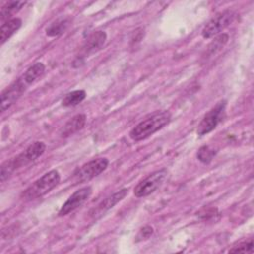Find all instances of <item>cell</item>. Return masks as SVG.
Returning <instances> with one entry per match:
<instances>
[{
    "label": "cell",
    "mask_w": 254,
    "mask_h": 254,
    "mask_svg": "<svg viewBox=\"0 0 254 254\" xmlns=\"http://www.w3.org/2000/svg\"><path fill=\"white\" fill-rule=\"evenodd\" d=\"M45 150H46V144L42 141H36L32 143L30 146H28L22 153H20L16 157L5 161L1 165V173H0L1 182L3 183L16 170L22 167H25L30 163L36 161L45 153Z\"/></svg>",
    "instance_id": "cell-1"
},
{
    "label": "cell",
    "mask_w": 254,
    "mask_h": 254,
    "mask_svg": "<svg viewBox=\"0 0 254 254\" xmlns=\"http://www.w3.org/2000/svg\"><path fill=\"white\" fill-rule=\"evenodd\" d=\"M171 118L172 115L169 111H157L133 127L129 132V137L135 142L145 140L168 125Z\"/></svg>",
    "instance_id": "cell-2"
},
{
    "label": "cell",
    "mask_w": 254,
    "mask_h": 254,
    "mask_svg": "<svg viewBox=\"0 0 254 254\" xmlns=\"http://www.w3.org/2000/svg\"><path fill=\"white\" fill-rule=\"evenodd\" d=\"M61 181V175L57 170H51L30 185L22 193L21 198L29 201L42 197L50 192Z\"/></svg>",
    "instance_id": "cell-3"
},
{
    "label": "cell",
    "mask_w": 254,
    "mask_h": 254,
    "mask_svg": "<svg viewBox=\"0 0 254 254\" xmlns=\"http://www.w3.org/2000/svg\"><path fill=\"white\" fill-rule=\"evenodd\" d=\"M109 161L106 158H96L93 159L81 167L77 168L72 174L71 180L73 184H81L92 180L93 178L100 175L103 171L107 169Z\"/></svg>",
    "instance_id": "cell-4"
},
{
    "label": "cell",
    "mask_w": 254,
    "mask_h": 254,
    "mask_svg": "<svg viewBox=\"0 0 254 254\" xmlns=\"http://www.w3.org/2000/svg\"><path fill=\"white\" fill-rule=\"evenodd\" d=\"M168 176L169 172L167 169H161L151 173L134 188V195L136 197H144L155 192L164 185Z\"/></svg>",
    "instance_id": "cell-5"
},
{
    "label": "cell",
    "mask_w": 254,
    "mask_h": 254,
    "mask_svg": "<svg viewBox=\"0 0 254 254\" xmlns=\"http://www.w3.org/2000/svg\"><path fill=\"white\" fill-rule=\"evenodd\" d=\"M236 13L232 10H224L213 16L203 27L201 36L204 39H210L218 36L225 28H227L235 19Z\"/></svg>",
    "instance_id": "cell-6"
},
{
    "label": "cell",
    "mask_w": 254,
    "mask_h": 254,
    "mask_svg": "<svg viewBox=\"0 0 254 254\" xmlns=\"http://www.w3.org/2000/svg\"><path fill=\"white\" fill-rule=\"evenodd\" d=\"M226 108V100H220L217 102L201 119L200 123L197 126L196 133L199 136H203L205 134L213 131L217 125L222 121Z\"/></svg>",
    "instance_id": "cell-7"
},
{
    "label": "cell",
    "mask_w": 254,
    "mask_h": 254,
    "mask_svg": "<svg viewBox=\"0 0 254 254\" xmlns=\"http://www.w3.org/2000/svg\"><path fill=\"white\" fill-rule=\"evenodd\" d=\"M31 84L21 75L18 79L12 82L1 93V111L4 112L10 108L28 89Z\"/></svg>",
    "instance_id": "cell-8"
},
{
    "label": "cell",
    "mask_w": 254,
    "mask_h": 254,
    "mask_svg": "<svg viewBox=\"0 0 254 254\" xmlns=\"http://www.w3.org/2000/svg\"><path fill=\"white\" fill-rule=\"evenodd\" d=\"M92 193V188L87 186L83 187L77 190H75L67 199L66 201L62 205L61 209L59 210L60 216L67 215L68 213L72 212L79 206H81L91 195Z\"/></svg>",
    "instance_id": "cell-9"
},
{
    "label": "cell",
    "mask_w": 254,
    "mask_h": 254,
    "mask_svg": "<svg viewBox=\"0 0 254 254\" xmlns=\"http://www.w3.org/2000/svg\"><path fill=\"white\" fill-rule=\"evenodd\" d=\"M127 194H128V189H125V188L115 191L111 195L104 198L95 208H93L89 213L90 216L93 219H97V218L101 217L102 215H104L105 212H107L109 209L114 207L118 202H120L122 199H124V197Z\"/></svg>",
    "instance_id": "cell-10"
},
{
    "label": "cell",
    "mask_w": 254,
    "mask_h": 254,
    "mask_svg": "<svg viewBox=\"0 0 254 254\" xmlns=\"http://www.w3.org/2000/svg\"><path fill=\"white\" fill-rule=\"evenodd\" d=\"M106 37L107 36L104 31H95L90 34L82 46L83 56L93 54L94 52L100 50L106 41Z\"/></svg>",
    "instance_id": "cell-11"
},
{
    "label": "cell",
    "mask_w": 254,
    "mask_h": 254,
    "mask_svg": "<svg viewBox=\"0 0 254 254\" xmlns=\"http://www.w3.org/2000/svg\"><path fill=\"white\" fill-rule=\"evenodd\" d=\"M86 123V115L83 113H79L70 118L61 130V136L65 138L68 137L77 131L81 130Z\"/></svg>",
    "instance_id": "cell-12"
},
{
    "label": "cell",
    "mask_w": 254,
    "mask_h": 254,
    "mask_svg": "<svg viewBox=\"0 0 254 254\" xmlns=\"http://www.w3.org/2000/svg\"><path fill=\"white\" fill-rule=\"evenodd\" d=\"M22 26V20L20 18L14 17L1 25V45H3L6 41H8Z\"/></svg>",
    "instance_id": "cell-13"
},
{
    "label": "cell",
    "mask_w": 254,
    "mask_h": 254,
    "mask_svg": "<svg viewBox=\"0 0 254 254\" xmlns=\"http://www.w3.org/2000/svg\"><path fill=\"white\" fill-rule=\"evenodd\" d=\"M25 1H9L5 3L1 8L0 21L5 23L6 21L12 19V16L18 13L25 6Z\"/></svg>",
    "instance_id": "cell-14"
},
{
    "label": "cell",
    "mask_w": 254,
    "mask_h": 254,
    "mask_svg": "<svg viewBox=\"0 0 254 254\" xmlns=\"http://www.w3.org/2000/svg\"><path fill=\"white\" fill-rule=\"evenodd\" d=\"M86 97V92L83 89H77L68 92L62 100V105L64 107H71L81 103Z\"/></svg>",
    "instance_id": "cell-15"
},
{
    "label": "cell",
    "mask_w": 254,
    "mask_h": 254,
    "mask_svg": "<svg viewBox=\"0 0 254 254\" xmlns=\"http://www.w3.org/2000/svg\"><path fill=\"white\" fill-rule=\"evenodd\" d=\"M45 71V64L41 62L35 63L33 65H31L22 75L24 78L30 83H34Z\"/></svg>",
    "instance_id": "cell-16"
},
{
    "label": "cell",
    "mask_w": 254,
    "mask_h": 254,
    "mask_svg": "<svg viewBox=\"0 0 254 254\" xmlns=\"http://www.w3.org/2000/svg\"><path fill=\"white\" fill-rule=\"evenodd\" d=\"M67 26H68L67 19L57 20L56 22L50 24V26L46 29V35L49 37H57V36L64 33Z\"/></svg>",
    "instance_id": "cell-17"
},
{
    "label": "cell",
    "mask_w": 254,
    "mask_h": 254,
    "mask_svg": "<svg viewBox=\"0 0 254 254\" xmlns=\"http://www.w3.org/2000/svg\"><path fill=\"white\" fill-rule=\"evenodd\" d=\"M253 251V239L244 240L229 249V253H251Z\"/></svg>",
    "instance_id": "cell-18"
},
{
    "label": "cell",
    "mask_w": 254,
    "mask_h": 254,
    "mask_svg": "<svg viewBox=\"0 0 254 254\" xmlns=\"http://www.w3.org/2000/svg\"><path fill=\"white\" fill-rule=\"evenodd\" d=\"M196 156L200 162H202L203 164H207L215 156V151L211 149L209 146H202L199 148Z\"/></svg>",
    "instance_id": "cell-19"
},
{
    "label": "cell",
    "mask_w": 254,
    "mask_h": 254,
    "mask_svg": "<svg viewBox=\"0 0 254 254\" xmlns=\"http://www.w3.org/2000/svg\"><path fill=\"white\" fill-rule=\"evenodd\" d=\"M228 41V35L227 34H221L218 35L212 42L211 44L208 46V52H210L211 54L219 51Z\"/></svg>",
    "instance_id": "cell-20"
},
{
    "label": "cell",
    "mask_w": 254,
    "mask_h": 254,
    "mask_svg": "<svg viewBox=\"0 0 254 254\" xmlns=\"http://www.w3.org/2000/svg\"><path fill=\"white\" fill-rule=\"evenodd\" d=\"M152 234H153V227H151V226H149V225H146V226H144V227L140 230V232H139V234H138V238L147 239V238L150 237Z\"/></svg>",
    "instance_id": "cell-21"
}]
</instances>
